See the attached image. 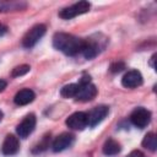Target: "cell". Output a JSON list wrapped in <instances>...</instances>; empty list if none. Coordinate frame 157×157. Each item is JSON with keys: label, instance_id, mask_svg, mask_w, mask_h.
Instances as JSON below:
<instances>
[{"label": "cell", "instance_id": "1", "mask_svg": "<svg viewBox=\"0 0 157 157\" xmlns=\"http://www.w3.org/2000/svg\"><path fill=\"white\" fill-rule=\"evenodd\" d=\"M85 40L67 33H56L53 37V45L55 49L63 52L66 55H76L82 52Z\"/></svg>", "mask_w": 157, "mask_h": 157}, {"label": "cell", "instance_id": "2", "mask_svg": "<svg viewBox=\"0 0 157 157\" xmlns=\"http://www.w3.org/2000/svg\"><path fill=\"white\" fill-rule=\"evenodd\" d=\"M96 96L97 88L93 83H91L90 77H82V80L78 82V90L75 96V99L80 102H88L92 101Z\"/></svg>", "mask_w": 157, "mask_h": 157}, {"label": "cell", "instance_id": "3", "mask_svg": "<svg viewBox=\"0 0 157 157\" xmlns=\"http://www.w3.org/2000/svg\"><path fill=\"white\" fill-rule=\"evenodd\" d=\"M90 10V2L87 1H78L69 7H65L60 12H59V16L64 20H71L78 15H82L85 12H87Z\"/></svg>", "mask_w": 157, "mask_h": 157}, {"label": "cell", "instance_id": "4", "mask_svg": "<svg viewBox=\"0 0 157 157\" xmlns=\"http://www.w3.org/2000/svg\"><path fill=\"white\" fill-rule=\"evenodd\" d=\"M44 33H45V26L44 25H36V26H33L25 34V37L22 39V45L25 48H32L44 36Z\"/></svg>", "mask_w": 157, "mask_h": 157}, {"label": "cell", "instance_id": "5", "mask_svg": "<svg viewBox=\"0 0 157 157\" xmlns=\"http://www.w3.org/2000/svg\"><path fill=\"white\" fill-rule=\"evenodd\" d=\"M130 120L131 123L136 126V128H140V129H144L145 126H147L151 121V113L150 110H147L146 108H142V107H139L136 108L131 115H130Z\"/></svg>", "mask_w": 157, "mask_h": 157}, {"label": "cell", "instance_id": "6", "mask_svg": "<svg viewBox=\"0 0 157 157\" xmlns=\"http://www.w3.org/2000/svg\"><path fill=\"white\" fill-rule=\"evenodd\" d=\"M36 128V117L34 114H28L25 117V119L17 125L16 128V131H17V135L22 139H26L29 134L33 132Z\"/></svg>", "mask_w": 157, "mask_h": 157}, {"label": "cell", "instance_id": "7", "mask_svg": "<svg viewBox=\"0 0 157 157\" xmlns=\"http://www.w3.org/2000/svg\"><path fill=\"white\" fill-rule=\"evenodd\" d=\"M66 125L72 130H83L88 125L87 113L76 112L66 119Z\"/></svg>", "mask_w": 157, "mask_h": 157}, {"label": "cell", "instance_id": "8", "mask_svg": "<svg viewBox=\"0 0 157 157\" xmlns=\"http://www.w3.org/2000/svg\"><path fill=\"white\" fill-rule=\"evenodd\" d=\"M74 135L69 134V132H63L59 136H56L52 144V148L54 152H61L66 148H69L72 144H74Z\"/></svg>", "mask_w": 157, "mask_h": 157}, {"label": "cell", "instance_id": "9", "mask_svg": "<svg viewBox=\"0 0 157 157\" xmlns=\"http://www.w3.org/2000/svg\"><path fill=\"white\" fill-rule=\"evenodd\" d=\"M108 107L107 105H97L94 107L90 113H87V120H88V126H96L99 124L107 115H108Z\"/></svg>", "mask_w": 157, "mask_h": 157}, {"label": "cell", "instance_id": "10", "mask_svg": "<svg viewBox=\"0 0 157 157\" xmlns=\"http://www.w3.org/2000/svg\"><path fill=\"white\" fill-rule=\"evenodd\" d=\"M121 83L124 87L126 88H135L142 85V75L140 74V71L137 70H130L128 71L123 78H121Z\"/></svg>", "mask_w": 157, "mask_h": 157}, {"label": "cell", "instance_id": "11", "mask_svg": "<svg viewBox=\"0 0 157 157\" xmlns=\"http://www.w3.org/2000/svg\"><path fill=\"white\" fill-rule=\"evenodd\" d=\"M20 150V141L15 135H7L2 142L1 151L6 156H12L16 155Z\"/></svg>", "mask_w": 157, "mask_h": 157}, {"label": "cell", "instance_id": "12", "mask_svg": "<svg viewBox=\"0 0 157 157\" xmlns=\"http://www.w3.org/2000/svg\"><path fill=\"white\" fill-rule=\"evenodd\" d=\"M36 94L32 90L29 88H23L21 91H18L16 94H15V98H13V102L17 104V105H26L28 103H31L33 99H34Z\"/></svg>", "mask_w": 157, "mask_h": 157}, {"label": "cell", "instance_id": "13", "mask_svg": "<svg viewBox=\"0 0 157 157\" xmlns=\"http://www.w3.org/2000/svg\"><path fill=\"white\" fill-rule=\"evenodd\" d=\"M83 56L86 59H92L94 58L98 53H99V45L97 42H92V40H85V44H83V48H82V52Z\"/></svg>", "mask_w": 157, "mask_h": 157}, {"label": "cell", "instance_id": "14", "mask_svg": "<svg viewBox=\"0 0 157 157\" xmlns=\"http://www.w3.org/2000/svg\"><path fill=\"white\" fill-rule=\"evenodd\" d=\"M26 7V2L23 1H5L0 0V12L6 11H17Z\"/></svg>", "mask_w": 157, "mask_h": 157}, {"label": "cell", "instance_id": "15", "mask_svg": "<svg viewBox=\"0 0 157 157\" xmlns=\"http://www.w3.org/2000/svg\"><path fill=\"white\" fill-rule=\"evenodd\" d=\"M120 144L113 139H108L103 145V153L107 156H114L120 152Z\"/></svg>", "mask_w": 157, "mask_h": 157}, {"label": "cell", "instance_id": "16", "mask_svg": "<svg viewBox=\"0 0 157 157\" xmlns=\"http://www.w3.org/2000/svg\"><path fill=\"white\" fill-rule=\"evenodd\" d=\"M142 146L152 152L156 151L157 148V140H156V135L153 132H148L145 135L144 140H142Z\"/></svg>", "mask_w": 157, "mask_h": 157}, {"label": "cell", "instance_id": "17", "mask_svg": "<svg viewBox=\"0 0 157 157\" xmlns=\"http://www.w3.org/2000/svg\"><path fill=\"white\" fill-rule=\"evenodd\" d=\"M77 90H78V83H70V85H66L64 86L61 90H60V94L65 98H75L76 93H77Z\"/></svg>", "mask_w": 157, "mask_h": 157}, {"label": "cell", "instance_id": "18", "mask_svg": "<svg viewBox=\"0 0 157 157\" xmlns=\"http://www.w3.org/2000/svg\"><path fill=\"white\" fill-rule=\"evenodd\" d=\"M29 70H31L29 65H20V66H16V67L12 70L11 76H12V77L23 76V75H26L27 72H29Z\"/></svg>", "mask_w": 157, "mask_h": 157}, {"label": "cell", "instance_id": "19", "mask_svg": "<svg viewBox=\"0 0 157 157\" xmlns=\"http://www.w3.org/2000/svg\"><path fill=\"white\" fill-rule=\"evenodd\" d=\"M124 69V63H113L110 65V71L112 72H120Z\"/></svg>", "mask_w": 157, "mask_h": 157}, {"label": "cell", "instance_id": "20", "mask_svg": "<svg viewBox=\"0 0 157 157\" xmlns=\"http://www.w3.org/2000/svg\"><path fill=\"white\" fill-rule=\"evenodd\" d=\"M128 157H146L141 151H137V150H135V151H132V152H130L129 155H128Z\"/></svg>", "mask_w": 157, "mask_h": 157}, {"label": "cell", "instance_id": "21", "mask_svg": "<svg viewBox=\"0 0 157 157\" xmlns=\"http://www.w3.org/2000/svg\"><path fill=\"white\" fill-rule=\"evenodd\" d=\"M6 32H7V27H6V26H4L2 23H0V37H2Z\"/></svg>", "mask_w": 157, "mask_h": 157}, {"label": "cell", "instance_id": "22", "mask_svg": "<svg viewBox=\"0 0 157 157\" xmlns=\"http://www.w3.org/2000/svg\"><path fill=\"white\" fill-rule=\"evenodd\" d=\"M6 85H7V83H6V81L0 80V92H1V91H4V90L6 88Z\"/></svg>", "mask_w": 157, "mask_h": 157}, {"label": "cell", "instance_id": "23", "mask_svg": "<svg viewBox=\"0 0 157 157\" xmlns=\"http://www.w3.org/2000/svg\"><path fill=\"white\" fill-rule=\"evenodd\" d=\"M2 117H4V114H2V112H1V110H0V121H1V120H2Z\"/></svg>", "mask_w": 157, "mask_h": 157}]
</instances>
